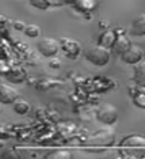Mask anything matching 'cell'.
Here are the masks:
<instances>
[{"label":"cell","instance_id":"cell-1","mask_svg":"<svg viewBox=\"0 0 145 159\" xmlns=\"http://www.w3.org/2000/svg\"><path fill=\"white\" fill-rule=\"evenodd\" d=\"M115 143V133L111 128H102L92 133L87 140V148L91 151H102Z\"/></svg>","mask_w":145,"mask_h":159},{"label":"cell","instance_id":"cell-2","mask_svg":"<svg viewBox=\"0 0 145 159\" xmlns=\"http://www.w3.org/2000/svg\"><path fill=\"white\" fill-rule=\"evenodd\" d=\"M84 56L94 66L103 67L110 61V50H108V48H104L102 45H94L86 50Z\"/></svg>","mask_w":145,"mask_h":159},{"label":"cell","instance_id":"cell-3","mask_svg":"<svg viewBox=\"0 0 145 159\" xmlns=\"http://www.w3.org/2000/svg\"><path fill=\"white\" fill-rule=\"evenodd\" d=\"M96 118L104 125H113L118 120V109L113 103H103L96 111Z\"/></svg>","mask_w":145,"mask_h":159},{"label":"cell","instance_id":"cell-4","mask_svg":"<svg viewBox=\"0 0 145 159\" xmlns=\"http://www.w3.org/2000/svg\"><path fill=\"white\" fill-rule=\"evenodd\" d=\"M60 50V44L57 39L45 37L38 42V52L45 57H54Z\"/></svg>","mask_w":145,"mask_h":159},{"label":"cell","instance_id":"cell-5","mask_svg":"<svg viewBox=\"0 0 145 159\" xmlns=\"http://www.w3.org/2000/svg\"><path fill=\"white\" fill-rule=\"evenodd\" d=\"M143 57H144V52L138 45H130L128 50L121 55L122 61L126 64H136L140 60H143Z\"/></svg>","mask_w":145,"mask_h":159},{"label":"cell","instance_id":"cell-6","mask_svg":"<svg viewBox=\"0 0 145 159\" xmlns=\"http://www.w3.org/2000/svg\"><path fill=\"white\" fill-rule=\"evenodd\" d=\"M19 97V93L16 91L14 87H11L8 84L0 86V102L3 105H11L14 103Z\"/></svg>","mask_w":145,"mask_h":159},{"label":"cell","instance_id":"cell-7","mask_svg":"<svg viewBox=\"0 0 145 159\" xmlns=\"http://www.w3.org/2000/svg\"><path fill=\"white\" fill-rule=\"evenodd\" d=\"M130 34L134 37H144L145 35V14H140L136 16L130 26Z\"/></svg>","mask_w":145,"mask_h":159},{"label":"cell","instance_id":"cell-8","mask_svg":"<svg viewBox=\"0 0 145 159\" xmlns=\"http://www.w3.org/2000/svg\"><path fill=\"white\" fill-rule=\"evenodd\" d=\"M130 45H132V42L129 41V38L122 34V35H117V37H115L113 45H111V49H113V52L117 56H121L122 53L128 50Z\"/></svg>","mask_w":145,"mask_h":159},{"label":"cell","instance_id":"cell-9","mask_svg":"<svg viewBox=\"0 0 145 159\" xmlns=\"http://www.w3.org/2000/svg\"><path fill=\"white\" fill-rule=\"evenodd\" d=\"M133 80H134L137 87L145 89V61L140 60L138 63L134 64V75H133Z\"/></svg>","mask_w":145,"mask_h":159},{"label":"cell","instance_id":"cell-10","mask_svg":"<svg viewBox=\"0 0 145 159\" xmlns=\"http://www.w3.org/2000/svg\"><path fill=\"white\" fill-rule=\"evenodd\" d=\"M61 46H63L65 53H67L69 57H76L79 53H80V44L73 41V39L63 38L61 39Z\"/></svg>","mask_w":145,"mask_h":159},{"label":"cell","instance_id":"cell-11","mask_svg":"<svg viewBox=\"0 0 145 159\" xmlns=\"http://www.w3.org/2000/svg\"><path fill=\"white\" fill-rule=\"evenodd\" d=\"M121 147L128 148H145V137L140 135H132L122 140Z\"/></svg>","mask_w":145,"mask_h":159},{"label":"cell","instance_id":"cell-12","mask_svg":"<svg viewBox=\"0 0 145 159\" xmlns=\"http://www.w3.org/2000/svg\"><path fill=\"white\" fill-rule=\"evenodd\" d=\"M6 76L11 83H20L26 79V71L20 67H14L7 71Z\"/></svg>","mask_w":145,"mask_h":159},{"label":"cell","instance_id":"cell-13","mask_svg":"<svg viewBox=\"0 0 145 159\" xmlns=\"http://www.w3.org/2000/svg\"><path fill=\"white\" fill-rule=\"evenodd\" d=\"M115 37H117V34H115L113 30L104 31V33L100 35V38H99V45L104 46V48H111V45H113Z\"/></svg>","mask_w":145,"mask_h":159},{"label":"cell","instance_id":"cell-14","mask_svg":"<svg viewBox=\"0 0 145 159\" xmlns=\"http://www.w3.org/2000/svg\"><path fill=\"white\" fill-rule=\"evenodd\" d=\"M45 158H48V159H71V158H73V154H71L69 151H67V150H54L52 152L46 154Z\"/></svg>","mask_w":145,"mask_h":159},{"label":"cell","instance_id":"cell-15","mask_svg":"<svg viewBox=\"0 0 145 159\" xmlns=\"http://www.w3.org/2000/svg\"><path fill=\"white\" fill-rule=\"evenodd\" d=\"M12 105H14V110H15V113H18V114H26L27 111L30 110V105L24 99H16Z\"/></svg>","mask_w":145,"mask_h":159},{"label":"cell","instance_id":"cell-16","mask_svg":"<svg viewBox=\"0 0 145 159\" xmlns=\"http://www.w3.org/2000/svg\"><path fill=\"white\" fill-rule=\"evenodd\" d=\"M24 34L30 38H37L39 34H41V29H39L37 25H26L24 27Z\"/></svg>","mask_w":145,"mask_h":159},{"label":"cell","instance_id":"cell-17","mask_svg":"<svg viewBox=\"0 0 145 159\" xmlns=\"http://www.w3.org/2000/svg\"><path fill=\"white\" fill-rule=\"evenodd\" d=\"M76 6H77L79 10L86 11V10H92L94 7H95V2H94V0H77Z\"/></svg>","mask_w":145,"mask_h":159},{"label":"cell","instance_id":"cell-18","mask_svg":"<svg viewBox=\"0 0 145 159\" xmlns=\"http://www.w3.org/2000/svg\"><path fill=\"white\" fill-rule=\"evenodd\" d=\"M33 7L38 10H48L50 7V0H29Z\"/></svg>","mask_w":145,"mask_h":159},{"label":"cell","instance_id":"cell-19","mask_svg":"<svg viewBox=\"0 0 145 159\" xmlns=\"http://www.w3.org/2000/svg\"><path fill=\"white\" fill-rule=\"evenodd\" d=\"M133 102L136 103L137 107L145 109V93H136L133 95Z\"/></svg>","mask_w":145,"mask_h":159},{"label":"cell","instance_id":"cell-20","mask_svg":"<svg viewBox=\"0 0 145 159\" xmlns=\"http://www.w3.org/2000/svg\"><path fill=\"white\" fill-rule=\"evenodd\" d=\"M14 27L19 31H23L24 27H26V25H24L23 22H20V20H15V22H14Z\"/></svg>","mask_w":145,"mask_h":159},{"label":"cell","instance_id":"cell-21","mask_svg":"<svg viewBox=\"0 0 145 159\" xmlns=\"http://www.w3.org/2000/svg\"><path fill=\"white\" fill-rule=\"evenodd\" d=\"M59 63H60L59 60H52V63H50V66H52V67H53V66H54V67H59V66H60Z\"/></svg>","mask_w":145,"mask_h":159}]
</instances>
